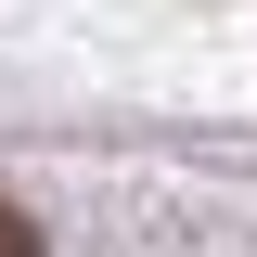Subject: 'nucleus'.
Wrapping results in <instances>:
<instances>
[{
  "mask_svg": "<svg viewBox=\"0 0 257 257\" xmlns=\"http://www.w3.org/2000/svg\"><path fill=\"white\" fill-rule=\"evenodd\" d=\"M0 257H39V219H26V206H0Z\"/></svg>",
  "mask_w": 257,
  "mask_h": 257,
  "instance_id": "f257e3e1",
  "label": "nucleus"
}]
</instances>
